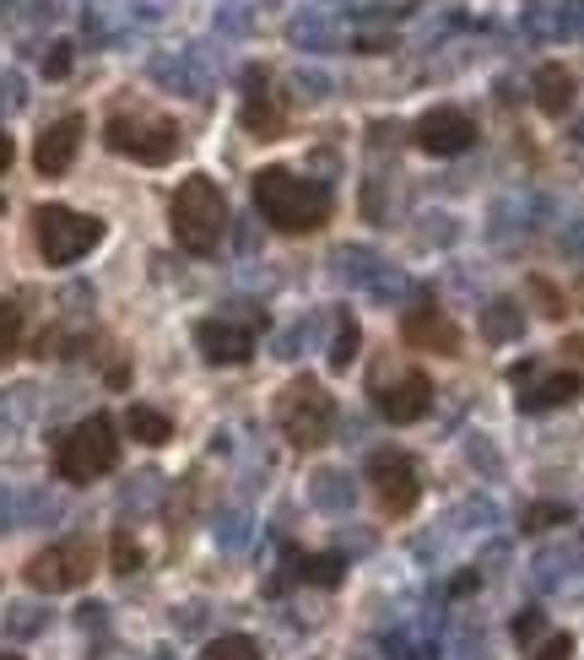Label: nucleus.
I'll list each match as a JSON object with an SVG mask.
<instances>
[{"label": "nucleus", "instance_id": "obj_1", "mask_svg": "<svg viewBox=\"0 0 584 660\" xmlns=\"http://www.w3.org/2000/svg\"><path fill=\"white\" fill-rule=\"evenodd\" d=\"M255 206L277 233H314L330 222V190L319 179H303L288 168H260L255 173Z\"/></svg>", "mask_w": 584, "mask_h": 660}, {"label": "nucleus", "instance_id": "obj_2", "mask_svg": "<svg viewBox=\"0 0 584 660\" xmlns=\"http://www.w3.org/2000/svg\"><path fill=\"white\" fill-rule=\"evenodd\" d=\"M173 239L190 249V255H211L222 244V228H228V200L211 179H184L179 195H173Z\"/></svg>", "mask_w": 584, "mask_h": 660}, {"label": "nucleus", "instance_id": "obj_3", "mask_svg": "<svg viewBox=\"0 0 584 660\" xmlns=\"http://www.w3.org/2000/svg\"><path fill=\"white\" fill-rule=\"evenodd\" d=\"M104 142L120 152V158H136V163L157 168V163H173L179 158V125L168 114H151L142 103H125L109 114V131Z\"/></svg>", "mask_w": 584, "mask_h": 660}, {"label": "nucleus", "instance_id": "obj_4", "mask_svg": "<svg viewBox=\"0 0 584 660\" xmlns=\"http://www.w3.org/2000/svg\"><path fill=\"white\" fill-rule=\"evenodd\" d=\"M114 461H120V439H114V423L98 412V417H87V423H76L65 439H60V450H54V472H60V482H98L104 472H114Z\"/></svg>", "mask_w": 584, "mask_h": 660}, {"label": "nucleus", "instance_id": "obj_5", "mask_svg": "<svg viewBox=\"0 0 584 660\" xmlns=\"http://www.w3.org/2000/svg\"><path fill=\"white\" fill-rule=\"evenodd\" d=\"M33 239H38V255L49 266H76L87 249H98L104 222L87 217V211H71V206H38L33 211Z\"/></svg>", "mask_w": 584, "mask_h": 660}, {"label": "nucleus", "instance_id": "obj_6", "mask_svg": "<svg viewBox=\"0 0 584 660\" xmlns=\"http://www.w3.org/2000/svg\"><path fill=\"white\" fill-rule=\"evenodd\" d=\"M330 417H336V406L319 390V379H308V374L292 379L288 390H282V401H277V423H282V433L297 450H319L330 439Z\"/></svg>", "mask_w": 584, "mask_h": 660}, {"label": "nucleus", "instance_id": "obj_7", "mask_svg": "<svg viewBox=\"0 0 584 660\" xmlns=\"http://www.w3.org/2000/svg\"><path fill=\"white\" fill-rule=\"evenodd\" d=\"M93 569H98V547H93L87 536H76V541L44 547V552L27 563V585H33V590H44V596H60V590L87 585V579H93Z\"/></svg>", "mask_w": 584, "mask_h": 660}, {"label": "nucleus", "instance_id": "obj_8", "mask_svg": "<svg viewBox=\"0 0 584 660\" xmlns=\"http://www.w3.org/2000/svg\"><path fill=\"white\" fill-rule=\"evenodd\" d=\"M368 482H374V498L385 503V514H406V509H417L423 482H417V466H412L401 450H379V455L368 461Z\"/></svg>", "mask_w": 584, "mask_h": 660}, {"label": "nucleus", "instance_id": "obj_9", "mask_svg": "<svg viewBox=\"0 0 584 660\" xmlns=\"http://www.w3.org/2000/svg\"><path fill=\"white\" fill-rule=\"evenodd\" d=\"M471 142H476V125H471V114H460V109H428V114L417 120V147L434 152V158H460Z\"/></svg>", "mask_w": 584, "mask_h": 660}, {"label": "nucleus", "instance_id": "obj_10", "mask_svg": "<svg viewBox=\"0 0 584 660\" xmlns=\"http://www.w3.org/2000/svg\"><path fill=\"white\" fill-rule=\"evenodd\" d=\"M374 395H379V417H385V423H417V417L434 406V379L417 374V368H406L401 379H390V384L374 390Z\"/></svg>", "mask_w": 584, "mask_h": 660}, {"label": "nucleus", "instance_id": "obj_11", "mask_svg": "<svg viewBox=\"0 0 584 660\" xmlns=\"http://www.w3.org/2000/svg\"><path fill=\"white\" fill-rule=\"evenodd\" d=\"M401 335H406L417 352H443V357H460V330H454V320L438 309L434 298H423V304L406 315Z\"/></svg>", "mask_w": 584, "mask_h": 660}, {"label": "nucleus", "instance_id": "obj_12", "mask_svg": "<svg viewBox=\"0 0 584 660\" xmlns=\"http://www.w3.org/2000/svg\"><path fill=\"white\" fill-rule=\"evenodd\" d=\"M76 147H82V114H65V120H54V125L38 136L33 168H38L44 179H60L65 168L76 163Z\"/></svg>", "mask_w": 584, "mask_h": 660}, {"label": "nucleus", "instance_id": "obj_13", "mask_svg": "<svg viewBox=\"0 0 584 660\" xmlns=\"http://www.w3.org/2000/svg\"><path fill=\"white\" fill-rule=\"evenodd\" d=\"M195 346L206 352V363H222V368L255 357V335L244 326H233V320H200L195 326Z\"/></svg>", "mask_w": 584, "mask_h": 660}, {"label": "nucleus", "instance_id": "obj_14", "mask_svg": "<svg viewBox=\"0 0 584 660\" xmlns=\"http://www.w3.org/2000/svg\"><path fill=\"white\" fill-rule=\"evenodd\" d=\"M260 76H266V71H250L255 93L244 98V131H250V136H260V142H277V136L288 131V109H277V103H271V93H260Z\"/></svg>", "mask_w": 584, "mask_h": 660}, {"label": "nucleus", "instance_id": "obj_15", "mask_svg": "<svg viewBox=\"0 0 584 660\" xmlns=\"http://www.w3.org/2000/svg\"><path fill=\"white\" fill-rule=\"evenodd\" d=\"M536 109L542 114H569L574 109V71L569 65H542L536 71Z\"/></svg>", "mask_w": 584, "mask_h": 660}, {"label": "nucleus", "instance_id": "obj_16", "mask_svg": "<svg viewBox=\"0 0 584 660\" xmlns=\"http://www.w3.org/2000/svg\"><path fill=\"white\" fill-rule=\"evenodd\" d=\"M151 76L168 82V87H179V93H190V98L206 93V76H195L190 54H157V60H151Z\"/></svg>", "mask_w": 584, "mask_h": 660}, {"label": "nucleus", "instance_id": "obj_17", "mask_svg": "<svg viewBox=\"0 0 584 660\" xmlns=\"http://www.w3.org/2000/svg\"><path fill=\"white\" fill-rule=\"evenodd\" d=\"M574 395H580V374H552V379H542L536 390H525L520 406H525V412H547V406L574 401Z\"/></svg>", "mask_w": 584, "mask_h": 660}, {"label": "nucleus", "instance_id": "obj_18", "mask_svg": "<svg viewBox=\"0 0 584 660\" xmlns=\"http://www.w3.org/2000/svg\"><path fill=\"white\" fill-rule=\"evenodd\" d=\"M125 433L142 439V444H168V439H173V423H168L162 412H151V406H131V412H125Z\"/></svg>", "mask_w": 584, "mask_h": 660}, {"label": "nucleus", "instance_id": "obj_19", "mask_svg": "<svg viewBox=\"0 0 584 660\" xmlns=\"http://www.w3.org/2000/svg\"><path fill=\"white\" fill-rule=\"evenodd\" d=\"M520 330H525V315H520V304H509V298L487 304V315H482V335H487V341H514Z\"/></svg>", "mask_w": 584, "mask_h": 660}, {"label": "nucleus", "instance_id": "obj_20", "mask_svg": "<svg viewBox=\"0 0 584 660\" xmlns=\"http://www.w3.org/2000/svg\"><path fill=\"white\" fill-rule=\"evenodd\" d=\"M352 482H346V477H341V472H319V477H314V503H319V509H336V514H346V509H352Z\"/></svg>", "mask_w": 584, "mask_h": 660}, {"label": "nucleus", "instance_id": "obj_21", "mask_svg": "<svg viewBox=\"0 0 584 660\" xmlns=\"http://www.w3.org/2000/svg\"><path fill=\"white\" fill-rule=\"evenodd\" d=\"M357 346H363V330H357L352 315H341V320H336V346H330V368H336V374L352 368V363H357Z\"/></svg>", "mask_w": 584, "mask_h": 660}, {"label": "nucleus", "instance_id": "obj_22", "mask_svg": "<svg viewBox=\"0 0 584 660\" xmlns=\"http://www.w3.org/2000/svg\"><path fill=\"white\" fill-rule=\"evenodd\" d=\"M336 271H341L346 282H368V277L379 271V260H374L368 249H357V244H341V249H336Z\"/></svg>", "mask_w": 584, "mask_h": 660}, {"label": "nucleus", "instance_id": "obj_23", "mask_svg": "<svg viewBox=\"0 0 584 660\" xmlns=\"http://www.w3.org/2000/svg\"><path fill=\"white\" fill-rule=\"evenodd\" d=\"M200 660H260V645L255 639H244V634H222V639H211Z\"/></svg>", "mask_w": 584, "mask_h": 660}, {"label": "nucleus", "instance_id": "obj_24", "mask_svg": "<svg viewBox=\"0 0 584 660\" xmlns=\"http://www.w3.org/2000/svg\"><path fill=\"white\" fill-rule=\"evenodd\" d=\"M109 563H114V574H136V569L146 563V552L136 547L131 530H114V541H109Z\"/></svg>", "mask_w": 584, "mask_h": 660}, {"label": "nucleus", "instance_id": "obj_25", "mask_svg": "<svg viewBox=\"0 0 584 660\" xmlns=\"http://www.w3.org/2000/svg\"><path fill=\"white\" fill-rule=\"evenodd\" d=\"M341 569H346V563H341L336 552H319V558H303L297 574H303L308 585H341Z\"/></svg>", "mask_w": 584, "mask_h": 660}, {"label": "nucleus", "instance_id": "obj_26", "mask_svg": "<svg viewBox=\"0 0 584 660\" xmlns=\"http://www.w3.org/2000/svg\"><path fill=\"white\" fill-rule=\"evenodd\" d=\"M363 288H368L374 298H385V304H401V298H406V277H401V271H390V266H379Z\"/></svg>", "mask_w": 584, "mask_h": 660}, {"label": "nucleus", "instance_id": "obj_27", "mask_svg": "<svg viewBox=\"0 0 584 660\" xmlns=\"http://www.w3.org/2000/svg\"><path fill=\"white\" fill-rule=\"evenodd\" d=\"M563 520H569V509H563V503H536V509L525 514V530H531V536H542V530H552V525H563Z\"/></svg>", "mask_w": 584, "mask_h": 660}, {"label": "nucleus", "instance_id": "obj_28", "mask_svg": "<svg viewBox=\"0 0 584 660\" xmlns=\"http://www.w3.org/2000/svg\"><path fill=\"white\" fill-rule=\"evenodd\" d=\"M542 628H547V612H542V607H525V612L514 618V639H520V645H536Z\"/></svg>", "mask_w": 584, "mask_h": 660}, {"label": "nucleus", "instance_id": "obj_29", "mask_svg": "<svg viewBox=\"0 0 584 660\" xmlns=\"http://www.w3.org/2000/svg\"><path fill=\"white\" fill-rule=\"evenodd\" d=\"M16 335H22V315H16V304H0V357H11V352H16Z\"/></svg>", "mask_w": 584, "mask_h": 660}, {"label": "nucleus", "instance_id": "obj_30", "mask_svg": "<svg viewBox=\"0 0 584 660\" xmlns=\"http://www.w3.org/2000/svg\"><path fill=\"white\" fill-rule=\"evenodd\" d=\"M71 60H76V54H71V44H49V54H44V76H49V82L71 76Z\"/></svg>", "mask_w": 584, "mask_h": 660}, {"label": "nucleus", "instance_id": "obj_31", "mask_svg": "<svg viewBox=\"0 0 584 660\" xmlns=\"http://www.w3.org/2000/svg\"><path fill=\"white\" fill-rule=\"evenodd\" d=\"M5 628H11V634H38V628H44V612H38V607H16V612L5 618Z\"/></svg>", "mask_w": 584, "mask_h": 660}, {"label": "nucleus", "instance_id": "obj_32", "mask_svg": "<svg viewBox=\"0 0 584 660\" xmlns=\"http://www.w3.org/2000/svg\"><path fill=\"white\" fill-rule=\"evenodd\" d=\"M536 660H574V639H569V634H552V639H542Z\"/></svg>", "mask_w": 584, "mask_h": 660}, {"label": "nucleus", "instance_id": "obj_33", "mask_svg": "<svg viewBox=\"0 0 584 660\" xmlns=\"http://www.w3.org/2000/svg\"><path fill=\"white\" fill-rule=\"evenodd\" d=\"M22 109V76H0V114Z\"/></svg>", "mask_w": 584, "mask_h": 660}, {"label": "nucleus", "instance_id": "obj_34", "mask_svg": "<svg viewBox=\"0 0 584 660\" xmlns=\"http://www.w3.org/2000/svg\"><path fill=\"white\" fill-rule=\"evenodd\" d=\"M5 168H11V136L0 131V173H5Z\"/></svg>", "mask_w": 584, "mask_h": 660}, {"label": "nucleus", "instance_id": "obj_35", "mask_svg": "<svg viewBox=\"0 0 584 660\" xmlns=\"http://www.w3.org/2000/svg\"><path fill=\"white\" fill-rule=\"evenodd\" d=\"M412 660H434V645H423V650H412Z\"/></svg>", "mask_w": 584, "mask_h": 660}, {"label": "nucleus", "instance_id": "obj_36", "mask_svg": "<svg viewBox=\"0 0 584 660\" xmlns=\"http://www.w3.org/2000/svg\"><path fill=\"white\" fill-rule=\"evenodd\" d=\"M0 660H22V656H0Z\"/></svg>", "mask_w": 584, "mask_h": 660}]
</instances>
